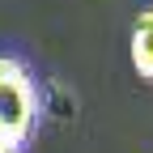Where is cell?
Here are the masks:
<instances>
[{
    "mask_svg": "<svg viewBox=\"0 0 153 153\" xmlns=\"http://www.w3.org/2000/svg\"><path fill=\"white\" fill-rule=\"evenodd\" d=\"M38 115L43 102H38L34 72L13 55H0V149L22 153L38 132Z\"/></svg>",
    "mask_w": 153,
    "mask_h": 153,
    "instance_id": "1",
    "label": "cell"
},
{
    "mask_svg": "<svg viewBox=\"0 0 153 153\" xmlns=\"http://www.w3.org/2000/svg\"><path fill=\"white\" fill-rule=\"evenodd\" d=\"M128 55H132V68L140 72V81H153V9H145L132 26L128 38Z\"/></svg>",
    "mask_w": 153,
    "mask_h": 153,
    "instance_id": "2",
    "label": "cell"
},
{
    "mask_svg": "<svg viewBox=\"0 0 153 153\" xmlns=\"http://www.w3.org/2000/svg\"><path fill=\"white\" fill-rule=\"evenodd\" d=\"M0 153H13V149H0Z\"/></svg>",
    "mask_w": 153,
    "mask_h": 153,
    "instance_id": "3",
    "label": "cell"
}]
</instances>
